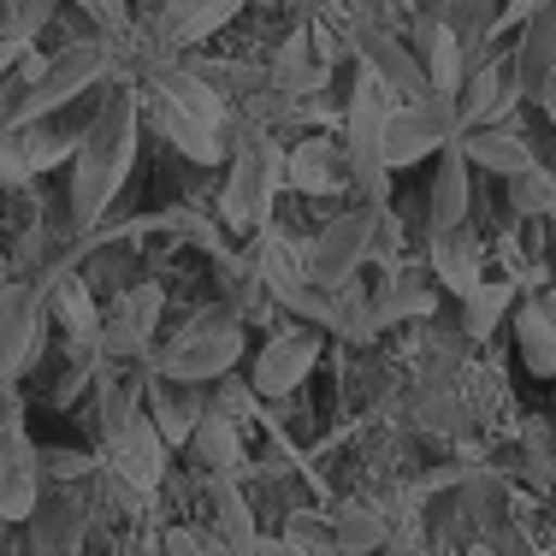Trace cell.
<instances>
[{
	"label": "cell",
	"instance_id": "cell-27",
	"mask_svg": "<svg viewBox=\"0 0 556 556\" xmlns=\"http://www.w3.org/2000/svg\"><path fill=\"white\" fill-rule=\"evenodd\" d=\"M515 343H521L527 374L556 379V308L551 302H521L515 308Z\"/></svg>",
	"mask_w": 556,
	"mask_h": 556
},
{
	"label": "cell",
	"instance_id": "cell-10",
	"mask_svg": "<svg viewBox=\"0 0 556 556\" xmlns=\"http://www.w3.org/2000/svg\"><path fill=\"white\" fill-rule=\"evenodd\" d=\"M314 362H320V332L278 326L267 338V350L255 355V367H249V386H255V396H290L314 374Z\"/></svg>",
	"mask_w": 556,
	"mask_h": 556
},
{
	"label": "cell",
	"instance_id": "cell-33",
	"mask_svg": "<svg viewBox=\"0 0 556 556\" xmlns=\"http://www.w3.org/2000/svg\"><path fill=\"white\" fill-rule=\"evenodd\" d=\"M190 72L202 77V84L214 89L219 101H243V96H261V89H267V96H273V84H267V72H261V65H225V60H195Z\"/></svg>",
	"mask_w": 556,
	"mask_h": 556
},
{
	"label": "cell",
	"instance_id": "cell-44",
	"mask_svg": "<svg viewBox=\"0 0 556 556\" xmlns=\"http://www.w3.org/2000/svg\"><path fill=\"white\" fill-rule=\"evenodd\" d=\"M468 556H492V551H485V545H473V551H468Z\"/></svg>",
	"mask_w": 556,
	"mask_h": 556
},
{
	"label": "cell",
	"instance_id": "cell-41",
	"mask_svg": "<svg viewBox=\"0 0 556 556\" xmlns=\"http://www.w3.org/2000/svg\"><path fill=\"white\" fill-rule=\"evenodd\" d=\"M255 556H308V551H302V539H261Z\"/></svg>",
	"mask_w": 556,
	"mask_h": 556
},
{
	"label": "cell",
	"instance_id": "cell-12",
	"mask_svg": "<svg viewBox=\"0 0 556 556\" xmlns=\"http://www.w3.org/2000/svg\"><path fill=\"white\" fill-rule=\"evenodd\" d=\"M456 149L468 154V166L492 172V178H503V184L521 178L527 166H539V161H533V142H527V130L515 125V118H497V125H473V130H462Z\"/></svg>",
	"mask_w": 556,
	"mask_h": 556
},
{
	"label": "cell",
	"instance_id": "cell-21",
	"mask_svg": "<svg viewBox=\"0 0 556 556\" xmlns=\"http://www.w3.org/2000/svg\"><path fill=\"white\" fill-rule=\"evenodd\" d=\"M432 12H439L450 30H456L468 65L492 54L497 36H503V0H432Z\"/></svg>",
	"mask_w": 556,
	"mask_h": 556
},
{
	"label": "cell",
	"instance_id": "cell-22",
	"mask_svg": "<svg viewBox=\"0 0 556 556\" xmlns=\"http://www.w3.org/2000/svg\"><path fill=\"white\" fill-rule=\"evenodd\" d=\"M427 255H432V278H439L450 296H468V290L480 285V237H473V225L432 231L427 237Z\"/></svg>",
	"mask_w": 556,
	"mask_h": 556
},
{
	"label": "cell",
	"instance_id": "cell-2",
	"mask_svg": "<svg viewBox=\"0 0 556 556\" xmlns=\"http://www.w3.org/2000/svg\"><path fill=\"white\" fill-rule=\"evenodd\" d=\"M108 77H113L108 42H72L65 54H54L42 65L36 84H12V77H0V130H24V125H36V118L72 108V101H84L89 89H101Z\"/></svg>",
	"mask_w": 556,
	"mask_h": 556
},
{
	"label": "cell",
	"instance_id": "cell-1",
	"mask_svg": "<svg viewBox=\"0 0 556 556\" xmlns=\"http://www.w3.org/2000/svg\"><path fill=\"white\" fill-rule=\"evenodd\" d=\"M137 130H142V96L130 84L101 89L96 113H89L84 137L72 154V225L77 231H96L108 219V207L118 202L130 166H137Z\"/></svg>",
	"mask_w": 556,
	"mask_h": 556
},
{
	"label": "cell",
	"instance_id": "cell-23",
	"mask_svg": "<svg viewBox=\"0 0 556 556\" xmlns=\"http://www.w3.org/2000/svg\"><path fill=\"white\" fill-rule=\"evenodd\" d=\"M468 154L450 142L439 154V178H432V195H427V237L432 231H456V225H468Z\"/></svg>",
	"mask_w": 556,
	"mask_h": 556
},
{
	"label": "cell",
	"instance_id": "cell-8",
	"mask_svg": "<svg viewBox=\"0 0 556 556\" xmlns=\"http://www.w3.org/2000/svg\"><path fill=\"white\" fill-rule=\"evenodd\" d=\"M42 320L48 302L36 285H0V386L18 379L42 350Z\"/></svg>",
	"mask_w": 556,
	"mask_h": 556
},
{
	"label": "cell",
	"instance_id": "cell-25",
	"mask_svg": "<svg viewBox=\"0 0 556 556\" xmlns=\"http://www.w3.org/2000/svg\"><path fill=\"white\" fill-rule=\"evenodd\" d=\"M54 18V0H0V77L24 54H36V36Z\"/></svg>",
	"mask_w": 556,
	"mask_h": 556
},
{
	"label": "cell",
	"instance_id": "cell-38",
	"mask_svg": "<svg viewBox=\"0 0 556 556\" xmlns=\"http://www.w3.org/2000/svg\"><path fill=\"white\" fill-rule=\"evenodd\" d=\"M161 556H207V539L190 527H166L161 533Z\"/></svg>",
	"mask_w": 556,
	"mask_h": 556
},
{
	"label": "cell",
	"instance_id": "cell-32",
	"mask_svg": "<svg viewBox=\"0 0 556 556\" xmlns=\"http://www.w3.org/2000/svg\"><path fill=\"white\" fill-rule=\"evenodd\" d=\"M386 545V515L367 509V503H343L332 509V551L338 556H374Z\"/></svg>",
	"mask_w": 556,
	"mask_h": 556
},
{
	"label": "cell",
	"instance_id": "cell-19",
	"mask_svg": "<svg viewBox=\"0 0 556 556\" xmlns=\"http://www.w3.org/2000/svg\"><path fill=\"white\" fill-rule=\"evenodd\" d=\"M362 65L391 89L396 101H420V96H427V72H420L415 48L396 42V36H386V30H367L362 36Z\"/></svg>",
	"mask_w": 556,
	"mask_h": 556
},
{
	"label": "cell",
	"instance_id": "cell-42",
	"mask_svg": "<svg viewBox=\"0 0 556 556\" xmlns=\"http://www.w3.org/2000/svg\"><path fill=\"white\" fill-rule=\"evenodd\" d=\"M539 108H545V118H551V130H556V77L545 89H539Z\"/></svg>",
	"mask_w": 556,
	"mask_h": 556
},
{
	"label": "cell",
	"instance_id": "cell-39",
	"mask_svg": "<svg viewBox=\"0 0 556 556\" xmlns=\"http://www.w3.org/2000/svg\"><path fill=\"white\" fill-rule=\"evenodd\" d=\"M84 468H89V456H65V450H42V473H54V480H77Z\"/></svg>",
	"mask_w": 556,
	"mask_h": 556
},
{
	"label": "cell",
	"instance_id": "cell-45",
	"mask_svg": "<svg viewBox=\"0 0 556 556\" xmlns=\"http://www.w3.org/2000/svg\"><path fill=\"white\" fill-rule=\"evenodd\" d=\"M137 556H161V545H154V551H137Z\"/></svg>",
	"mask_w": 556,
	"mask_h": 556
},
{
	"label": "cell",
	"instance_id": "cell-36",
	"mask_svg": "<svg viewBox=\"0 0 556 556\" xmlns=\"http://www.w3.org/2000/svg\"><path fill=\"white\" fill-rule=\"evenodd\" d=\"M509 207H515L521 219L556 214V172H551V166H527L521 178H509Z\"/></svg>",
	"mask_w": 556,
	"mask_h": 556
},
{
	"label": "cell",
	"instance_id": "cell-15",
	"mask_svg": "<svg viewBox=\"0 0 556 556\" xmlns=\"http://www.w3.org/2000/svg\"><path fill=\"white\" fill-rule=\"evenodd\" d=\"M42 497V456L18 439V427L0 432V521H30Z\"/></svg>",
	"mask_w": 556,
	"mask_h": 556
},
{
	"label": "cell",
	"instance_id": "cell-35",
	"mask_svg": "<svg viewBox=\"0 0 556 556\" xmlns=\"http://www.w3.org/2000/svg\"><path fill=\"white\" fill-rule=\"evenodd\" d=\"M149 420L161 427L166 444H190V432H195V420H202V408L178 403V396H172V379H154V386H149Z\"/></svg>",
	"mask_w": 556,
	"mask_h": 556
},
{
	"label": "cell",
	"instance_id": "cell-3",
	"mask_svg": "<svg viewBox=\"0 0 556 556\" xmlns=\"http://www.w3.org/2000/svg\"><path fill=\"white\" fill-rule=\"evenodd\" d=\"M391 113H396V96L362 65L355 96H350V113H343V154H350V190H362L374 207L391 195V166H386Z\"/></svg>",
	"mask_w": 556,
	"mask_h": 556
},
{
	"label": "cell",
	"instance_id": "cell-29",
	"mask_svg": "<svg viewBox=\"0 0 556 556\" xmlns=\"http://www.w3.org/2000/svg\"><path fill=\"white\" fill-rule=\"evenodd\" d=\"M207 503H214V539H219V545L231 556H255L261 533H255V515H249L243 492H237L231 480H214V485H207Z\"/></svg>",
	"mask_w": 556,
	"mask_h": 556
},
{
	"label": "cell",
	"instance_id": "cell-13",
	"mask_svg": "<svg viewBox=\"0 0 556 556\" xmlns=\"http://www.w3.org/2000/svg\"><path fill=\"white\" fill-rule=\"evenodd\" d=\"M161 285H137V290H125V296L113 302V314L108 320H101V350L108 355H118V362H125V355H142L149 350V338H154V326H161Z\"/></svg>",
	"mask_w": 556,
	"mask_h": 556
},
{
	"label": "cell",
	"instance_id": "cell-16",
	"mask_svg": "<svg viewBox=\"0 0 556 556\" xmlns=\"http://www.w3.org/2000/svg\"><path fill=\"white\" fill-rule=\"evenodd\" d=\"M137 96H142V118L161 130V137L184 154V161H195V166H219V161H225V130L202 125V118H190V113H178L172 101L154 96V89H137Z\"/></svg>",
	"mask_w": 556,
	"mask_h": 556
},
{
	"label": "cell",
	"instance_id": "cell-34",
	"mask_svg": "<svg viewBox=\"0 0 556 556\" xmlns=\"http://www.w3.org/2000/svg\"><path fill=\"white\" fill-rule=\"evenodd\" d=\"M432 314V290L420 285L415 273L391 278V290L374 302V326H396V320H427Z\"/></svg>",
	"mask_w": 556,
	"mask_h": 556
},
{
	"label": "cell",
	"instance_id": "cell-43",
	"mask_svg": "<svg viewBox=\"0 0 556 556\" xmlns=\"http://www.w3.org/2000/svg\"><path fill=\"white\" fill-rule=\"evenodd\" d=\"M137 7H142V18H161V12L172 7V0H137Z\"/></svg>",
	"mask_w": 556,
	"mask_h": 556
},
{
	"label": "cell",
	"instance_id": "cell-6",
	"mask_svg": "<svg viewBox=\"0 0 556 556\" xmlns=\"http://www.w3.org/2000/svg\"><path fill=\"white\" fill-rule=\"evenodd\" d=\"M462 137V113H456V96H420V101H403L386 125V166H420L432 154H444L450 142Z\"/></svg>",
	"mask_w": 556,
	"mask_h": 556
},
{
	"label": "cell",
	"instance_id": "cell-30",
	"mask_svg": "<svg viewBox=\"0 0 556 556\" xmlns=\"http://www.w3.org/2000/svg\"><path fill=\"white\" fill-rule=\"evenodd\" d=\"M267 84H273V96H278V101H302V96H314V89L326 84L320 65H314V54H308V36H290V42L278 48Z\"/></svg>",
	"mask_w": 556,
	"mask_h": 556
},
{
	"label": "cell",
	"instance_id": "cell-40",
	"mask_svg": "<svg viewBox=\"0 0 556 556\" xmlns=\"http://www.w3.org/2000/svg\"><path fill=\"white\" fill-rule=\"evenodd\" d=\"M539 7H551V0H503V30H509V24H527Z\"/></svg>",
	"mask_w": 556,
	"mask_h": 556
},
{
	"label": "cell",
	"instance_id": "cell-20",
	"mask_svg": "<svg viewBox=\"0 0 556 556\" xmlns=\"http://www.w3.org/2000/svg\"><path fill=\"white\" fill-rule=\"evenodd\" d=\"M243 7L249 0H172L161 18H149V24L166 48H190V42H207L219 24H231Z\"/></svg>",
	"mask_w": 556,
	"mask_h": 556
},
{
	"label": "cell",
	"instance_id": "cell-46",
	"mask_svg": "<svg viewBox=\"0 0 556 556\" xmlns=\"http://www.w3.org/2000/svg\"><path fill=\"white\" fill-rule=\"evenodd\" d=\"M77 556H84V551H77Z\"/></svg>",
	"mask_w": 556,
	"mask_h": 556
},
{
	"label": "cell",
	"instance_id": "cell-37",
	"mask_svg": "<svg viewBox=\"0 0 556 556\" xmlns=\"http://www.w3.org/2000/svg\"><path fill=\"white\" fill-rule=\"evenodd\" d=\"M72 7L89 12L101 30H125V24H130V0H72Z\"/></svg>",
	"mask_w": 556,
	"mask_h": 556
},
{
	"label": "cell",
	"instance_id": "cell-24",
	"mask_svg": "<svg viewBox=\"0 0 556 556\" xmlns=\"http://www.w3.org/2000/svg\"><path fill=\"white\" fill-rule=\"evenodd\" d=\"M190 456L202 462L207 480H231V468L243 462V439H237L231 408H202V420L190 432Z\"/></svg>",
	"mask_w": 556,
	"mask_h": 556
},
{
	"label": "cell",
	"instance_id": "cell-5",
	"mask_svg": "<svg viewBox=\"0 0 556 556\" xmlns=\"http://www.w3.org/2000/svg\"><path fill=\"white\" fill-rule=\"evenodd\" d=\"M278 190H290L285 184V149L267 137V130H243L231 149V178H225L219 190V214L231 231H261L278 202Z\"/></svg>",
	"mask_w": 556,
	"mask_h": 556
},
{
	"label": "cell",
	"instance_id": "cell-4",
	"mask_svg": "<svg viewBox=\"0 0 556 556\" xmlns=\"http://www.w3.org/2000/svg\"><path fill=\"white\" fill-rule=\"evenodd\" d=\"M237 355H243V320L231 308H207L161 343L154 367H161V379H172V386H207V379L231 374Z\"/></svg>",
	"mask_w": 556,
	"mask_h": 556
},
{
	"label": "cell",
	"instance_id": "cell-11",
	"mask_svg": "<svg viewBox=\"0 0 556 556\" xmlns=\"http://www.w3.org/2000/svg\"><path fill=\"white\" fill-rule=\"evenodd\" d=\"M515 84H509V48H492L485 60L468 65V77H462L456 89V113H462V130L473 125H497V118L515 113Z\"/></svg>",
	"mask_w": 556,
	"mask_h": 556
},
{
	"label": "cell",
	"instance_id": "cell-17",
	"mask_svg": "<svg viewBox=\"0 0 556 556\" xmlns=\"http://www.w3.org/2000/svg\"><path fill=\"white\" fill-rule=\"evenodd\" d=\"M415 60H420V72H427V96H456L462 77H468V54H462L456 30H450L432 7L420 12V24H415Z\"/></svg>",
	"mask_w": 556,
	"mask_h": 556
},
{
	"label": "cell",
	"instance_id": "cell-14",
	"mask_svg": "<svg viewBox=\"0 0 556 556\" xmlns=\"http://www.w3.org/2000/svg\"><path fill=\"white\" fill-rule=\"evenodd\" d=\"M551 77H556V0H551V7H539L533 18L521 24V42L509 48L515 96H533L539 101V89H545Z\"/></svg>",
	"mask_w": 556,
	"mask_h": 556
},
{
	"label": "cell",
	"instance_id": "cell-18",
	"mask_svg": "<svg viewBox=\"0 0 556 556\" xmlns=\"http://www.w3.org/2000/svg\"><path fill=\"white\" fill-rule=\"evenodd\" d=\"M285 184L302 195H338L350 190V154L332 149L326 137H308L285 154Z\"/></svg>",
	"mask_w": 556,
	"mask_h": 556
},
{
	"label": "cell",
	"instance_id": "cell-9",
	"mask_svg": "<svg viewBox=\"0 0 556 556\" xmlns=\"http://www.w3.org/2000/svg\"><path fill=\"white\" fill-rule=\"evenodd\" d=\"M108 468H113V480L125 485V492L149 497L154 485L166 480V439H161V427H154L149 415H130L125 427L108 439Z\"/></svg>",
	"mask_w": 556,
	"mask_h": 556
},
{
	"label": "cell",
	"instance_id": "cell-28",
	"mask_svg": "<svg viewBox=\"0 0 556 556\" xmlns=\"http://www.w3.org/2000/svg\"><path fill=\"white\" fill-rule=\"evenodd\" d=\"M154 96L161 101H172L178 113H190V118H202V125H214V130H225V101L214 96V89L202 84V77L190 72V65H166L161 77H154Z\"/></svg>",
	"mask_w": 556,
	"mask_h": 556
},
{
	"label": "cell",
	"instance_id": "cell-26",
	"mask_svg": "<svg viewBox=\"0 0 556 556\" xmlns=\"http://www.w3.org/2000/svg\"><path fill=\"white\" fill-rule=\"evenodd\" d=\"M77 533H84V509L72 492L42 497V515H30V556H77Z\"/></svg>",
	"mask_w": 556,
	"mask_h": 556
},
{
	"label": "cell",
	"instance_id": "cell-31",
	"mask_svg": "<svg viewBox=\"0 0 556 556\" xmlns=\"http://www.w3.org/2000/svg\"><path fill=\"white\" fill-rule=\"evenodd\" d=\"M509 308H515V278H480V285L462 296V326H468V338L485 343Z\"/></svg>",
	"mask_w": 556,
	"mask_h": 556
},
{
	"label": "cell",
	"instance_id": "cell-7",
	"mask_svg": "<svg viewBox=\"0 0 556 556\" xmlns=\"http://www.w3.org/2000/svg\"><path fill=\"white\" fill-rule=\"evenodd\" d=\"M367 249H374V207H350L332 225H320V237L308 243V278L326 290H343L362 273Z\"/></svg>",
	"mask_w": 556,
	"mask_h": 556
}]
</instances>
